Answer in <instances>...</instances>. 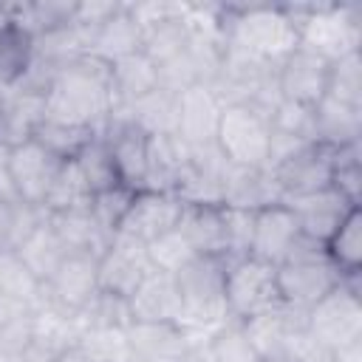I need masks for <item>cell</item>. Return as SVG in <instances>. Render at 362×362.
Here are the masks:
<instances>
[{
	"label": "cell",
	"instance_id": "6da1fadb",
	"mask_svg": "<svg viewBox=\"0 0 362 362\" xmlns=\"http://www.w3.org/2000/svg\"><path fill=\"white\" fill-rule=\"evenodd\" d=\"M113 107L116 99L110 88V65L90 54H82L68 68H62L45 96L48 119L90 130H99Z\"/></svg>",
	"mask_w": 362,
	"mask_h": 362
},
{
	"label": "cell",
	"instance_id": "7a4b0ae2",
	"mask_svg": "<svg viewBox=\"0 0 362 362\" xmlns=\"http://www.w3.org/2000/svg\"><path fill=\"white\" fill-rule=\"evenodd\" d=\"M226 45H235L269 65H280L297 45V28L283 6H223Z\"/></svg>",
	"mask_w": 362,
	"mask_h": 362
},
{
	"label": "cell",
	"instance_id": "3957f363",
	"mask_svg": "<svg viewBox=\"0 0 362 362\" xmlns=\"http://www.w3.org/2000/svg\"><path fill=\"white\" fill-rule=\"evenodd\" d=\"M297 28L303 48L337 62L362 48V8L348 3H294L283 6Z\"/></svg>",
	"mask_w": 362,
	"mask_h": 362
},
{
	"label": "cell",
	"instance_id": "277c9868",
	"mask_svg": "<svg viewBox=\"0 0 362 362\" xmlns=\"http://www.w3.org/2000/svg\"><path fill=\"white\" fill-rule=\"evenodd\" d=\"M342 274L325 255V246L300 235L288 257L277 266V294L280 303L294 311H308L325 294L339 286Z\"/></svg>",
	"mask_w": 362,
	"mask_h": 362
},
{
	"label": "cell",
	"instance_id": "5b68a950",
	"mask_svg": "<svg viewBox=\"0 0 362 362\" xmlns=\"http://www.w3.org/2000/svg\"><path fill=\"white\" fill-rule=\"evenodd\" d=\"M223 303L232 320H252L274 305H280L277 294V266L263 263L252 255L226 260L223 277Z\"/></svg>",
	"mask_w": 362,
	"mask_h": 362
},
{
	"label": "cell",
	"instance_id": "8992f818",
	"mask_svg": "<svg viewBox=\"0 0 362 362\" xmlns=\"http://www.w3.org/2000/svg\"><path fill=\"white\" fill-rule=\"evenodd\" d=\"M269 113L255 105H223L215 144L229 164L266 167L269 156Z\"/></svg>",
	"mask_w": 362,
	"mask_h": 362
},
{
	"label": "cell",
	"instance_id": "52a82bcc",
	"mask_svg": "<svg viewBox=\"0 0 362 362\" xmlns=\"http://www.w3.org/2000/svg\"><path fill=\"white\" fill-rule=\"evenodd\" d=\"M305 331L328 351L362 342V294L342 286L305 311Z\"/></svg>",
	"mask_w": 362,
	"mask_h": 362
},
{
	"label": "cell",
	"instance_id": "ba28073f",
	"mask_svg": "<svg viewBox=\"0 0 362 362\" xmlns=\"http://www.w3.org/2000/svg\"><path fill=\"white\" fill-rule=\"evenodd\" d=\"M331 167H334V147L311 141L294 150L291 156H286L283 161H277L274 167H269V173L280 189V201H288L331 187Z\"/></svg>",
	"mask_w": 362,
	"mask_h": 362
},
{
	"label": "cell",
	"instance_id": "9c48e42d",
	"mask_svg": "<svg viewBox=\"0 0 362 362\" xmlns=\"http://www.w3.org/2000/svg\"><path fill=\"white\" fill-rule=\"evenodd\" d=\"M99 291V269L93 255L68 252L57 272L42 283V303L65 311L79 314L90 297Z\"/></svg>",
	"mask_w": 362,
	"mask_h": 362
},
{
	"label": "cell",
	"instance_id": "30bf717a",
	"mask_svg": "<svg viewBox=\"0 0 362 362\" xmlns=\"http://www.w3.org/2000/svg\"><path fill=\"white\" fill-rule=\"evenodd\" d=\"M99 136L105 139L116 175L124 187L130 189H144L147 187V153H150V136L141 133L136 124H130L119 110H110L105 124L99 127Z\"/></svg>",
	"mask_w": 362,
	"mask_h": 362
},
{
	"label": "cell",
	"instance_id": "8fae6325",
	"mask_svg": "<svg viewBox=\"0 0 362 362\" xmlns=\"http://www.w3.org/2000/svg\"><path fill=\"white\" fill-rule=\"evenodd\" d=\"M96 269H99V288L102 291L130 297L141 286V280L153 272V263L147 257L144 243L124 238V235H116L113 243L96 260Z\"/></svg>",
	"mask_w": 362,
	"mask_h": 362
},
{
	"label": "cell",
	"instance_id": "7c38bea8",
	"mask_svg": "<svg viewBox=\"0 0 362 362\" xmlns=\"http://www.w3.org/2000/svg\"><path fill=\"white\" fill-rule=\"evenodd\" d=\"M331 62L303 45H297L280 65H277V93L280 99L314 107L328 88Z\"/></svg>",
	"mask_w": 362,
	"mask_h": 362
},
{
	"label": "cell",
	"instance_id": "4fadbf2b",
	"mask_svg": "<svg viewBox=\"0 0 362 362\" xmlns=\"http://www.w3.org/2000/svg\"><path fill=\"white\" fill-rule=\"evenodd\" d=\"M184 212V201L175 192H161V189H139L133 198V206L119 229V235L133 238L139 243H150L161 238L164 232L175 229Z\"/></svg>",
	"mask_w": 362,
	"mask_h": 362
},
{
	"label": "cell",
	"instance_id": "5bb4252c",
	"mask_svg": "<svg viewBox=\"0 0 362 362\" xmlns=\"http://www.w3.org/2000/svg\"><path fill=\"white\" fill-rule=\"evenodd\" d=\"M65 161H59L57 156H51L45 147H40L34 139L17 147H8V167H11V181H14V192L20 201L42 206L59 167Z\"/></svg>",
	"mask_w": 362,
	"mask_h": 362
},
{
	"label": "cell",
	"instance_id": "9a60e30c",
	"mask_svg": "<svg viewBox=\"0 0 362 362\" xmlns=\"http://www.w3.org/2000/svg\"><path fill=\"white\" fill-rule=\"evenodd\" d=\"M291 212H294V221L300 226V235L317 240L325 246V240L339 229V223L359 206H354L348 198H342L334 187H325L320 192H308V195H300V198H288L283 201Z\"/></svg>",
	"mask_w": 362,
	"mask_h": 362
},
{
	"label": "cell",
	"instance_id": "2e32d148",
	"mask_svg": "<svg viewBox=\"0 0 362 362\" xmlns=\"http://www.w3.org/2000/svg\"><path fill=\"white\" fill-rule=\"evenodd\" d=\"M223 113V102L209 85H192L178 93V116H175V136L189 144H212L218 133V122Z\"/></svg>",
	"mask_w": 362,
	"mask_h": 362
},
{
	"label": "cell",
	"instance_id": "e0dca14e",
	"mask_svg": "<svg viewBox=\"0 0 362 362\" xmlns=\"http://www.w3.org/2000/svg\"><path fill=\"white\" fill-rule=\"evenodd\" d=\"M226 167L229 161L223 158L215 141L189 147V164L175 187V195L184 204H221Z\"/></svg>",
	"mask_w": 362,
	"mask_h": 362
},
{
	"label": "cell",
	"instance_id": "ac0fdd59",
	"mask_svg": "<svg viewBox=\"0 0 362 362\" xmlns=\"http://www.w3.org/2000/svg\"><path fill=\"white\" fill-rule=\"evenodd\" d=\"M300 238V226L294 221V212L280 201V204H272V206H263L255 212V229H252V246H249V255L263 260V263H272V266H280L294 240Z\"/></svg>",
	"mask_w": 362,
	"mask_h": 362
},
{
	"label": "cell",
	"instance_id": "d6986e66",
	"mask_svg": "<svg viewBox=\"0 0 362 362\" xmlns=\"http://www.w3.org/2000/svg\"><path fill=\"white\" fill-rule=\"evenodd\" d=\"M45 119V96L23 90L17 85L0 88V144L17 147L34 139Z\"/></svg>",
	"mask_w": 362,
	"mask_h": 362
},
{
	"label": "cell",
	"instance_id": "ffe728a7",
	"mask_svg": "<svg viewBox=\"0 0 362 362\" xmlns=\"http://www.w3.org/2000/svg\"><path fill=\"white\" fill-rule=\"evenodd\" d=\"M272 204H280V189H277L269 167H240V164L226 167L221 206L257 212Z\"/></svg>",
	"mask_w": 362,
	"mask_h": 362
},
{
	"label": "cell",
	"instance_id": "44dd1931",
	"mask_svg": "<svg viewBox=\"0 0 362 362\" xmlns=\"http://www.w3.org/2000/svg\"><path fill=\"white\" fill-rule=\"evenodd\" d=\"M127 339L141 362H189L195 351L178 322H133Z\"/></svg>",
	"mask_w": 362,
	"mask_h": 362
},
{
	"label": "cell",
	"instance_id": "7402d4cb",
	"mask_svg": "<svg viewBox=\"0 0 362 362\" xmlns=\"http://www.w3.org/2000/svg\"><path fill=\"white\" fill-rule=\"evenodd\" d=\"M303 325H305V311H294V308L280 303V305L246 320L243 331H246L257 359H269V356H286L291 337Z\"/></svg>",
	"mask_w": 362,
	"mask_h": 362
},
{
	"label": "cell",
	"instance_id": "603a6c76",
	"mask_svg": "<svg viewBox=\"0 0 362 362\" xmlns=\"http://www.w3.org/2000/svg\"><path fill=\"white\" fill-rule=\"evenodd\" d=\"M141 51V28L133 20V14L127 11V3L122 0L119 8L102 23L96 25L88 40H85V54L102 59V62H116L122 57H130Z\"/></svg>",
	"mask_w": 362,
	"mask_h": 362
},
{
	"label": "cell",
	"instance_id": "cb8c5ba5",
	"mask_svg": "<svg viewBox=\"0 0 362 362\" xmlns=\"http://www.w3.org/2000/svg\"><path fill=\"white\" fill-rule=\"evenodd\" d=\"M133 322H178L181 294L175 277L167 272H150L141 286L127 297Z\"/></svg>",
	"mask_w": 362,
	"mask_h": 362
},
{
	"label": "cell",
	"instance_id": "d4e9b609",
	"mask_svg": "<svg viewBox=\"0 0 362 362\" xmlns=\"http://www.w3.org/2000/svg\"><path fill=\"white\" fill-rule=\"evenodd\" d=\"M178 229L195 255L226 260V221L221 204H184Z\"/></svg>",
	"mask_w": 362,
	"mask_h": 362
},
{
	"label": "cell",
	"instance_id": "484cf974",
	"mask_svg": "<svg viewBox=\"0 0 362 362\" xmlns=\"http://www.w3.org/2000/svg\"><path fill=\"white\" fill-rule=\"evenodd\" d=\"M314 141L334 150L362 141V107L322 96L314 105Z\"/></svg>",
	"mask_w": 362,
	"mask_h": 362
},
{
	"label": "cell",
	"instance_id": "4316f807",
	"mask_svg": "<svg viewBox=\"0 0 362 362\" xmlns=\"http://www.w3.org/2000/svg\"><path fill=\"white\" fill-rule=\"evenodd\" d=\"M187 164H189V144H184L175 133L150 136L147 187H144V189L175 192V187H178V181H181Z\"/></svg>",
	"mask_w": 362,
	"mask_h": 362
},
{
	"label": "cell",
	"instance_id": "83f0119b",
	"mask_svg": "<svg viewBox=\"0 0 362 362\" xmlns=\"http://www.w3.org/2000/svg\"><path fill=\"white\" fill-rule=\"evenodd\" d=\"M130 124H136L147 136H167L175 133V116H178V93H170L164 88L150 90L147 96L130 102V105H116Z\"/></svg>",
	"mask_w": 362,
	"mask_h": 362
},
{
	"label": "cell",
	"instance_id": "f1b7e54d",
	"mask_svg": "<svg viewBox=\"0 0 362 362\" xmlns=\"http://www.w3.org/2000/svg\"><path fill=\"white\" fill-rule=\"evenodd\" d=\"M51 229L59 235V240L65 243L68 252H82V255H93L96 260L102 257V252L113 243V238L107 232H102L96 226V221L90 218L88 209H74V212H57L48 215Z\"/></svg>",
	"mask_w": 362,
	"mask_h": 362
},
{
	"label": "cell",
	"instance_id": "f546056e",
	"mask_svg": "<svg viewBox=\"0 0 362 362\" xmlns=\"http://www.w3.org/2000/svg\"><path fill=\"white\" fill-rule=\"evenodd\" d=\"M82 322L76 314H65L48 303H40L34 311H31V334H34V342L40 348H45L48 354H62L74 345H79L82 339Z\"/></svg>",
	"mask_w": 362,
	"mask_h": 362
},
{
	"label": "cell",
	"instance_id": "4dcf8cb0",
	"mask_svg": "<svg viewBox=\"0 0 362 362\" xmlns=\"http://www.w3.org/2000/svg\"><path fill=\"white\" fill-rule=\"evenodd\" d=\"M110 88L116 105H130L158 88V68L141 51L110 62Z\"/></svg>",
	"mask_w": 362,
	"mask_h": 362
},
{
	"label": "cell",
	"instance_id": "1f68e13d",
	"mask_svg": "<svg viewBox=\"0 0 362 362\" xmlns=\"http://www.w3.org/2000/svg\"><path fill=\"white\" fill-rule=\"evenodd\" d=\"M74 8L76 0H34V3H11L8 14L31 40H37L54 28L71 25Z\"/></svg>",
	"mask_w": 362,
	"mask_h": 362
},
{
	"label": "cell",
	"instance_id": "d6a6232c",
	"mask_svg": "<svg viewBox=\"0 0 362 362\" xmlns=\"http://www.w3.org/2000/svg\"><path fill=\"white\" fill-rule=\"evenodd\" d=\"M189 40H192V31L184 23L178 0H175V14L173 17H167V20L156 23V25H150L147 31H141V54L150 57L153 65L158 68V65L175 59L178 54H184Z\"/></svg>",
	"mask_w": 362,
	"mask_h": 362
},
{
	"label": "cell",
	"instance_id": "836d02e7",
	"mask_svg": "<svg viewBox=\"0 0 362 362\" xmlns=\"http://www.w3.org/2000/svg\"><path fill=\"white\" fill-rule=\"evenodd\" d=\"M34 54V40L11 20L8 6L0 23V88H11L23 79Z\"/></svg>",
	"mask_w": 362,
	"mask_h": 362
},
{
	"label": "cell",
	"instance_id": "e575fe53",
	"mask_svg": "<svg viewBox=\"0 0 362 362\" xmlns=\"http://www.w3.org/2000/svg\"><path fill=\"white\" fill-rule=\"evenodd\" d=\"M17 255L23 257V263L45 283L54 272H57V266L65 260V255H68V249H65V243L59 240V235L51 229V223H48V218L31 232V238L17 249Z\"/></svg>",
	"mask_w": 362,
	"mask_h": 362
},
{
	"label": "cell",
	"instance_id": "d590c367",
	"mask_svg": "<svg viewBox=\"0 0 362 362\" xmlns=\"http://www.w3.org/2000/svg\"><path fill=\"white\" fill-rule=\"evenodd\" d=\"M201 362H260L240 320H226L201 348H195Z\"/></svg>",
	"mask_w": 362,
	"mask_h": 362
},
{
	"label": "cell",
	"instance_id": "8d00e7d4",
	"mask_svg": "<svg viewBox=\"0 0 362 362\" xmlns=\"http://www.w3.org/2000/svg\"><path fill=\"white\" fill-rule=\"evenodd\" d=\"M325 255L339 274L362 272V206L354 209L325 240Z\"/></svg>",
	"mask_w": 362,
	"mask_h": 362
},
{
	"label": "cell",
	"instance_id": "74e56055",
	"mask_svg": "<svg viewBox=\"0 0 362 362\" xmlns=\"http://www.w3.org/2000/svg\"><path fill=\"white\" fill-rule=\"evenodd\" d=\"M99 130L90 127H79V124H68V122H57V119H42V124L34 133V141L40 147H45L51 156H57L59 161H74L96 136Z\"/></svg>",
	"mask_w": 362,
	"mask_h": 362
},
{
	"label": "cell",
	"instance_id": "f35d334b",
	"mask_svg": "<svg viewBox=\"0 0 362 362\" xmlns=\"http://www.w3.org/2000/svg\"><path fill=\"white\" fill-rule=\"evenodd\" d=\"M0 294L28 305L31 311L42 303V280L23 263L17 252H0Z\"/></svg>",
	"mask_w": 362,
	"mask_h": 362
},
{
	"label": "cell",
	"instance_id": "ab89813d",
	"mask_svg": "<svg viewBox=\"0 0 362 362\" xmlns=\"http://www.w3.org/2000/svg\"><path fill=\"white\" fill-rule=\"evenodd\" d=\"M76 317H79L85 331H127L133 325L127 297H119V294H110L102 288L90 297V303Z\"/></svg>",
	"mask_w": 362,
	"mask_h": 362
},
{
	"label": "cell",
	"instance_id": "60d3db41",
	"mask_svg": "<svg viewBox=\"0 0 362 362\" xmlns=\"http://www.w3.org/2000/svg\"><path fill=\"white\" fill-rule=\"evenodd\" d=\"M90 198L93 192L88 189L82 173L76 170L74 161H65L42 201V209L48 215H57V212H74V209H88L90 206Z\"/></svg>",
	"mask_w": 362,
	"mask_h": 362
},
{
	"label": "cell",
	"instance_id": "b9f144b4",
	"mask_svg": "<svg viewBox=\"0 0 362 362\" xmlns=\"http://www.w3.org/2000/svg\"><path fill=\"white\" fill-rule=\"evenodd\" d=\"M45 221V209L25 201H0V249L17 252Z\"/></svg>",
	"mask_w": 362,
	"mask_h": 362
},
{
	"label": "cell",
	"instance_id": "7bdbcfd3",
	"mask_svg": "<svg viewBox=\"0 0 362 362\" xmlns=\"http://www.w3.org/2000/svg\"><path fill=\"white\" fill-rule=\"evenodd\" d=\"M133 198H136V189H130L124 184H116V187H107L102 192H93L88 212H90V218L96 221V226L102 232L116 238L127 212H130V206H133Z\"/></svg>",
	"mask_w": 362,
	"mask_h": 362
},
{
	"label": "cell",
	"instance_id": "ee69618b",
	"mask_svg": "<svg viewBox=\"0 0 362 362\" xmlns=\"http://www.w3.org/2000/svg\"><path fill=\"white\" fill-rule=\"evenodd\" d=\"M74 164H76V170L82 173V178H85V184H88L90 192H102V189H107V187L122 184L119 175H116V167H113V156H110V150H107V144H105V139H102L99 133H96V136L90 139V144L74 158Z\"/></svg>",
	"mask_w": 362,
	"mask_h": 362
},
{
	"label": "cell",
	"instance_id": "f6af8a7d",
	"mask_svg": "<svg viewBox=\"0 0 362 362\" xmlns=\"http://www.w3.org/2000/svg\"><path fill=\"white\" fill-rule=\"evenodd\" d=\"M325 96L342 105L362 107V51L345 54L337 62H331Z\"/></svg>",
	"mask_w": 362,
	"mask_h": 362
},
{
	"label": "cell",
	"instance_id": "bcb514c9",
	"mask_svg": "<svg viewBox=\"0 0 362 362\" xmlns=\"http://www.w3.org/2000/svg\"><path fill=\"white\" fill-rule=\"evenodd\" d=\"M331 187L354 206H362V141L334 150Z\"/></svg>",
	"mask_w": 362,
	"mask_h": 362
},
{
	"label": "cell",
	"instance_id": "7dc6e473",
	"mask_svg": "<svg viewBox=\"0 0 362 362\" xmlns=\"http://www.w3.org/2000/svg\"><path fill=\"white\" fill-rule=\"evenodd\" d=\"M269 127L274 136H286L294 141H314V107L280 99L269 113Z\"/></svg>",
	"mask_w": 362,
	"mask_h": 362
},
{
	"label": "cell",
	"instance_id": "c3c4849f",
	"mask_svg": "<svg viewBox=\"0 0 362 362\" xmlns=\"http://www.w3.org/2000/svg\"><path fill=\"white\" fill-rule=\"evenodd\" d=\"M147 257H150V263H153L156 272L175 274L181 266H187L195 257V252L187 243V238L181 235V229L175 226V229H170L161 238H156V240L147 243Z\"/></svg>",
	"mask_w": 362,
	"mask_h": 362
},
{
	"label": "cell",
	"instance_id": "681fc988",
	"mask_svg": "<svg viewBox=\"0 0 362 362\" xmlns=\"http://www.w3.org/2000/svg\"><path fill=\"white\" fill-rule=\"evenodd\" d=\"M79 348L90 356V362H130L133 348L127 331H85Z\"/></svg>",
	"mask_w": 362,
	"mask_h": 362
},
{
	"label": "cell",
	"instance_id": "f907efd6",
	"mask_svg": "<svg viewBox=\"0 0 362 362\" xmlns=\"http://www.w3.org/2000/svg\"><path fill=\"white\" fill-rule=\"evenodd\" d=\"M223 221H226V260L246 257L249 255V246H252L255 212L223 206Z\"/></svg>",
	"mask_w": 362,
	"mask_h": 362
},
{
	"label": "cell",
	"instance_id": "816d5d0a",
	"mask_svg": "<svg viewBox=\"0 0 362 362\" xmlns=\"http://www.w3.org/2000/svg\"><path fill=\"white\" fill-rule=\"evenodd\" d=\"M34 342L31 334V314H23L6 325H0V359H8L14 354H20L23 348H28Z\"/></svg>",
	"mask_w": 362,
	"mask_h": 362
},
{
	"label": "cell",
	"instance_id": "f5cc1de1",
	"mask_svg": "<svg viewBox=\"0 0 362 362\" xmlns=\"http://www.w3.org/2000/svg\"><path fill=\"white\" fill-rule=\"evenodd\" d=\"M0 201H20L14 192V181H11L8 147H3V144H0Z\"/></svg>",
	"mask_w": 362,
	"mask_h": 362
},
{
	"label": "cell",
	"instance_id": "db71d44e",
	"mask_svg": "<svg viewBox=\"0 0 362 362\" xmlns=\"http://www.w3.org/2000/svg\"><path fill=\"white\" fill-rule=\"evenodd\" d=\"M0 362H54V354H48L45 348H40L37 342H31L28 348H23L20 354L8 356V359H0Z\"/></svg>",
	"mask_w": 362,
	"mask_h": 362
},
{
	"label": "cell",
	"instance_id": "11a10c76",
	"mask_svg": "<svg viewBox=\"0 0 362 362\" xmlns=\"http://www.w3.org/2000/svg\"><path fill=\"white\" fill-rule=\"evenodd\" d=\"M23 314H31V308L23 305V303H17V300H11V297H6V294H0V325L17 320Z\"/></svg>",
	"mask_w": 362,
	"mask_h": 362
},
{
	"label": "cell",
	"instance_id": "9f6ffc18",
	"mask_svg": "<svg viewBox=\"0 0 362 362\" xmlns=\"http://www.w3.org/2000/svg\"><path fill=\"white\" fill-rule=\"evenodd\" d=\"M331 362H362V342L337 348V351L331 354Z\"/></svg>",
	"mask_w": 362,
	"mask_h": 362
},
{
	"label": "cell",
	"instance_id": "6f0895ef",
	"mask_svg": "<svg viewBox=\"0 0 362 362\" xmlns=\"http://www.w3.org/2000/svg\"><path fill=\"white\" fill-rule=\"evenodd\" d=\"M54 362H90V356H88L79 345H74V348H68V351L57 354V356H54Z\"/></svg>",
	"mask_w": 362,
	"mask_h": 362
},
{
	"label": "cell",
	"instance_id": "680465c9",
	"mask_svg": "<svg viewBox=\"0 0 362 362\" xmlns=\"http://www.w3.org/2000/svg\"><path fill=\"white\" fill-rule=\"evenodd\" d=\"M260 362H291L288 356H269V359H260Z\"/></svg>",
	"mask_w": 362,
	"mask_h": 362
},
{
	"label": "cell",
	"instance_id": "91938a15",
	"mask_svg": "<svg viewBox=\"0 0 362 362\" xmlns=\"http://www.w3.org/2000/svg\"><path fill=\"white\" fill-rule=\"evenodd\" d=\"M130 362H141V359H136V356H133V359H130Z\"/></svg>",
	"mask_w": 362,
	"mask_h": 362
},
{
	"label": "cell",
	"instance_id": "94428289",
	"mask_svg": "<svg viewBox=\"0 0 362 362\" xmlns=\"http://www.w3.org/2000/svg\"><path fill=\"white\" fill-rule=\"evenodd\" d=\"M0 252H3V249H0Z\"/></svg>",
	"mask_w": 362,
	"mask_h": 362
}]
</instances>
